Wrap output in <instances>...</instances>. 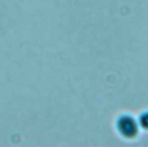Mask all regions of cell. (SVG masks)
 Masks as SVG:
<instances>
[{"mask_svg": "<svg viewBox=\"0 0 148 147\" xmlns=\"http://www.w3.org/2000/svg\"><path fill=\"white\" fill-rule=\"evenodd\" d=\"M118 132L125 138H133L138 133L139 123L130 115H121L116 122Z\"/></svg>", "mask_w": 148, "mask_h": 147, "instance_id": "cell-1", "label": "cell"}, {"mask_svg": "<svg viewBox=\"0 0 148 147\" xmlns=\"http://www.w3.org/2000/svg\"><path fill=\"white\" fill-rule=\"evenodd\" d=\"M139 125L145 128V130H148V110L142 112L140 116H139V120H138Z\"/></svg>", "mask_w": 148, "mask_h": 147, "instance_id": "cell-2", "label": "cell"}]
</instances>
